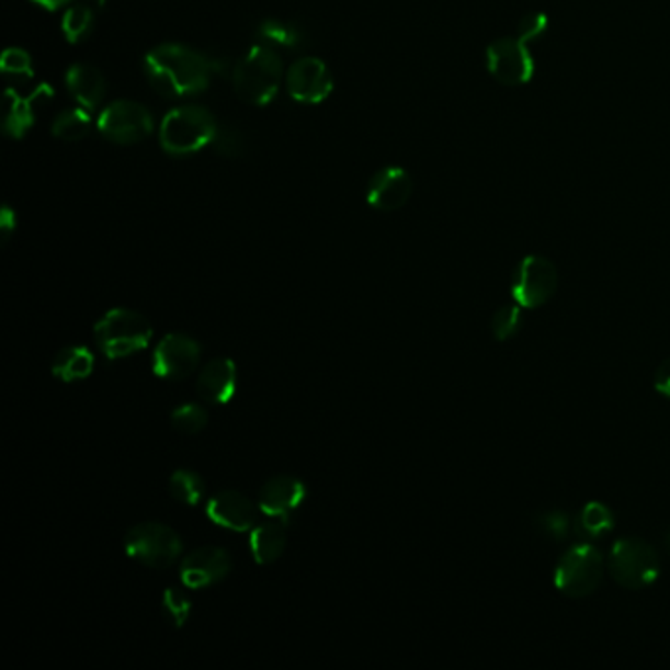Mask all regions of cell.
I'll list each match as a JSON object with an SVG mask.
<instances>
[{"instance_id": "cell-1", "label": "cell", "mask_w": 670, "mask_h": 670, "mask_svg": "<svg viewBox=\"0 0 670 670\" xmlns=\"http://www.w3.org/2000/svg\"><path fill=\"white\" fill-rule=\"evenodd\" d=\"M144 71L166 99L198 95L207 89L215 73L213 57L198 54L181 44H163L144 57Z\"/></svg>"}, {"instance_id": "cell-2", "label": "cell", "mask_w": 670, "mask_h": 670, "mask_svg": "<svg viewBox=\"0 0 670 670\" xmlns=\"http://www.w3.org/2000/svg\"><path fill=\"white\" fill-rule=\"evenodd\" d=\"M284 79V64L277 49L255 44L248 49L232 73L235 93L240 101L254 106L272 103Z\"/></svg>"}, {"instance_id": "cell-3", "label": "cell", "mask_w": 670, "mask_h": 670, "mask_svg": "<svg viewBox=\"0 0 670 670\" xmlns=\"http://www.w3.org/2000/svg\"><path fill=\"white\" fill-rule=\"evenodd\" d=\"M218 123L205 106L183 104L163 116L160 144L171 156H190L211 146Z\"/></svg>"}, {"instance_id": "cell-4", "label": "cell", "mask_w": 670, "mask_h": 670, "mask_svg": "<svg viewBox=\"0 0 670 670\" xmlns=\"http://www.w3.org/2000/svg\"><path fill=\"white\" fill-rule=\"evenodd\" d=\"M151 337L150 321L133 309H113L95 325L96 347L111 360L133 356L150 344Z\"/></svg>"}, {"instance_id": "cell-5", "label": "cell", "mask_w": 670, "mask_h": 670, "mask_svg": "<svg viewBox=\"0 0 670 670\" xmlns=\"http://www.w3.org/2000/svg\"><path fill=\"white\" fill-rule=\"evenodd\" d=\"M607 572L625 590H645L661 575V558L643 538H620L610 550Z\"/></svg>"}, {"instance_id": "cell-6", "label": "cell", "mask_w": 670, "mask_h": 670, "mask_svg": "<svg viewBox=\"0 0 670 670\" xmlns=\"http://www.w3.org/2000/svg\"><path fill=\"white\" fill-rule=\"evenodd\" d=\"M605 567L607 565L598 548L580 543L568 548L558 560L555 586L567 598H588L602 584Z\"/></svg>"}, {"instance_id": "cell-7", "label": "cell", "mask_w": 670, "mask_h": 670, "mask_svg": "<svg viewBox=\"0 0 670 670\" xmlns=\"http://www.w3.org/2000/svg\"><path fill=\"white\" fill-rule=\"evenodd\" d=\"M128 557L144 567L163 570L170 568L183 550L180 535L161 523H143L128 531L124 538Z\"/></svg>"}, {"instance_id": "cell-8", "label": "cell", "mask_w": 670, "mask_h": 670, "mask_svg": "<svg viewBox=\"0 0 670 670\" xmlns=\"http://www.w3.org/2000/svg\"><path fill=\"white\" fill-rule=\"evenodd\" d=\"M558 289V270L545 255H527L515 268L511 293L523 309L547 305Z\"/></svg>"}, {"instance_id": "cell-9", "label": "cell", "mask_w": 670, "mask_h": 670, "mask_svg": "<svg viewBox=\"0 0 670 670\" xmlns=\"http://www.w3.org/2000/svg\"><path fill=\"white\" fill-rule=\"evenodd\" d=\"M99 133L114 144L143 143L154 130L150 111L134 101H114L96 121Z\"/></svg>"}, {"instance_id": "cell-10", "label": "cell", "mask_w": 670, "mask_h": 670, "mask_svg": "<svg viewBox=\"0 0 670 670\" xmlns=\"http://www.w3.org/2000/svg\"><path fill=\"white\" fill-rule=\"evenodd\" d=\"M486 64L490 76L501 86H525L535 73V59L529 52V44L518 36L491 42L486 52Z\"/></svg>"}, {"instance_id": "cell-11", "label": "cell", "mask_w": 670, "mask_h": 670, "mask_svg": "<svg viewBox=\"0 0 670 670\" xmlns=\"http://www.w3.org/2000/svg\"><path fill=\"white\" fill-rule=\"evenodd\" d=\"M201 362V344L181 332H171L160 340L151 359V370L158 378L181 382L190 378Z\"/></svg>"}, {"instance_id": "cell-12", "label": "cell", "mask_w": 670, "mask_h": 670, "mask_svg": "<svg viewBox=\"0 0 670 670\" xmlns=\"http://www.w3.org/2000/svg\"><path fill=\"white\" fill-rule=\"evenodd\" d=\"M285 87L293 101L319 104L332 93V76L319 57L297 59L285 77Z\"/></svg>"}, {"instance_id": "cell-13", "label": "cell", "mask_w": 670, "mask_h": 670, "mask_svg": "<svg viewBox=\"0 0 670 670\" xmlns=\"http://www.w3.org/2000/svg\"><path fill=\"white\" fill-rule=\"evenodd\" d=\"M230 570H232V558L225 548H195L181 560V582L193 590L208 588L223 582L230 575Z\"/></svg>"}, {"instance_id": "cell-14", "label": "cell", "mask_w": 670, "mask_h": 670, "mask_svg": "<svg viewBox=\"0 0 670 670\" xmlns=\"http://www.w3.org/2000/svg\"><path fill=\"white\" fill-rule=\"evenodd\" d=\"M305 498H307V488L299 478L275 476L260 488L258 506L268 518H274L287 525Z\"/></svg>"}, {"instance_id": "cell-15", "label": "cell", "mask_w": 670, "mask_h": 670, "mask_svg": "<svg viewBox=\"0 0 670 670\" xmlns=\"http://www.w3.org/2000/svg\"><path fill=\"white\" fill-rule=\"evenodd\" d=\"M413 193V180L404 168H384L370 181L368 205L376 211L391 213L404 207Z\"/></svg>"}, {"instance_id": "cell-16", "label": "cell", "mask_w": 670, "mask_h": 670, "mask_svg": "<svg viewBox=\"0 0 670 670\" xmlns=\"http://www.w3.org/2000/svg\"><path fill=\"white\" fill-rule=\"evenodd\" d=\"M208 520L220 527L245 533L254 527L258 521L255 506L240 491H220L207 503Z\"/></svg>"}, {"instance_id": "cell-17", "label": "cell", "mask_w": 670, "mask_h": 670, "mask_svg": "<svg viewBox=\"0 0 670 670\" xmlns=\"http://www.w3.org/2000/svg\"><path fill=\"white\" fill-rule=\"evenodd\" d=\"M237 364L232 360H211L198 374V397L213 406H225L237 394Z\"/></svg>"}, {"instance_id": "cell-18", "label": "cell", "mask_w": 670, "mask_h": 670, "mask_svg": "<svg viewBox=\"0 0 670 670\" xmlns=\"http://www.w3.org/2000/svg\"><path fill=\"white\" fill-rule=\"evenodd\" d=\"M54 96L49 86H38L29 96H20L9 91L7 93V116H4V133L10 138H24L36 123V111L42 104L48 103Z\"/></svg>"}, {"instance_id": "cell-19", "label": "cell", "mask_w": 670, "mask_h": 670, "mask_svg": "<svg viewBox=\"0 0 670 670\" xmlns=\"http://www.w3.org/2000/svg\"><path fill=\"white\" fill-rule=\"evenodd\" d=\"M67 89L77 103L87 111H93L103 103L106 95V81L103 73L93 66L76 64L69 67L66 73Z\"/></svg>"}, {"instance_id": "cell-20", "label": "cell", "mask_w": 670, "mask_h": 670, "mask_svg": "<svg viewBox=\"0 0 670 670\" xmlns=\"http://www.w3.org/2000/svg\"><path fill=\"white\" fill-rule=\"evenodd\" d=\"M287 545L285 525L282 521L258 525L250 535V550L258 565H272L284 555Z\"/></svg>"}, {"instance_id": "cell-21", "label": "cell", "mask_w": 670, "mask_h": 670, "mask_svg": "<svg viewBox=\"0 0 670 670\" xmlns=\"http://www.w3.org/2000/svg\"><path fill=\"white\" fill-rule=\"evenodd\" d=\"M95 356L86 347H67L59 350L56 359L52 360V374L61 382H79L93 374Z\"/></svg>"}, {"instance_id": "cell-22", "label": "cell", "mask_w": 670, "mask_h": 670, "mask_svg": "<svg viewBox=\"0 0 670 670\" xmlns=\"http://www.w3.org/2000/svg\"><path fill=\"white\" fill-rule=\"evenodd\" d=\"M258 44H264L268 48L293 49L303 48L305 34L303 30L287 22V20H264L255 30Z\"/></svg>"}, {"instance_id": "cell-23", "label": "cell", "mask_w": 670, "mask_h": 670, "mask_svg": "<svg viewBox=\"0 0 670 670\" xmlns=\"http://www.w3.org/2000/svg\"><path fill=\"white\" fill-rule=\"evenodd\" d=\"M614 513L600 501L586 503L575 520L576 533L588 538L604 537L605 533H610L614 529Z\"/></svg>"}, {"instance_id": "cell-24", "label": "cell", "mask_w": 670, "mask_h": 670, "mask_svg": "<svg viewBox=\"0 0 670 670\" xmlns=\"http://www.w3.org/2000/svg\"><path fill=\"white\" fill-rule=\"evenodd\" d=\"M93 121L91 114L87 113L86 109H69L64 113L57 114L56 121L52 124V133L59 140L66 143H77L83 140L87 134L91 133Z\"/></svg>"}, {"instance_id": "cell-25", "label": "cell", "mask_w": 670, "mask_h": 670, "mask_svg": "<svg viewBox=\"0 0 670 670\" xmlns=\"http://www.w3.org/2000/svg\"><path fill=\"white\" fill-rule=\"evenodd\" d=\"M95 29V14L87 4H73L61 19V32L69 44L86 42Z\"/></svg>"}, {"instance_id": "cell-26", "label": "cell", "mask_w": 670, "mask_h": 670, "mask_svg": "<svg viewBox=\"0 0 670 670\" xmlns=\"http://www.w3.org/2000/svg\"><path fill=\"white\" fill-rule=\"evenodd\" d=\"M170 491L171 496L181 503L197 506L205 493V481L198 474L191 473V470H178L171 474Z\"/></svg>"}, {"instance_id": "cell-27", "label": "cell", "mask_w": 670, "mask_h": 670, "mask_svg": "<svg viewBox=\"0 0 670 670\" xmlns=\"http://www.w3.org/2000/svg\"><path fill=\"white\" fill-rule=\"evenodd\" d=\"M520 303H513V305H506L501 307L500 311L493 315L491 319V334L493 339L506 342V340L513 339L523 327V311H521Z\"/></svg>"}, {"instance_id": "cell-28", "label": "cell", "mask_w": 670, "mask_h": 670, "mask_svg": "<svg viewBox=\"0 0 670 670\" xmlns=\"http://www.w3.org/2000/svg\"><path fill=\"white\" fill-rule=\"evenodd\" d=\"M207 411L198 404H185L171 413V425L183 434H197L207 427Z\"/></svg>"}, {"instance_id": "cell-29", "label": "cell", "mask_w": 670, "mask_h": 670, "mask_svg": "<svg viewBox=\"0 0 670 670\" xmlns=\"http://www.w3.org/2000/svg\"><path fill=\"white\" fill-rule=\"evenodd\" d=\"M161 612L171 625L183 627L191 614L190 598L175 588H168L161 598Z\"/></svg>"}, {"instance_id": "cell-30", "label": "cell", "mask_w": 670, "mask_h": 670, "mask_svg": "<svg viewBox=\"0 0 670 670\" xmlns=\"http://www.w3.org/2000/svg\"><path fill=\"white\" fill-rule=\"evenodd\" d=\"M211 146L225 158H240L246 150V140L242 133L235 126H225V124L220 126L218 124L217 133L213 136Z\"/></svg>"}, {"instance_id": "cell-31", "label": "cell", "mask_w": 670, "mask_h": 670, "mask_svg": "<svg viewBox=\"0 0 670 670\" xmlns=\"http://www.w3.org/2000/svg\"><path fill=\"white\" fill-rule=\"evenodd\" d=\"M0 69H2V73L7 77H16V79L34 77L32 57H30L29 52L20 48H9L2 54Z\"/></svg>"}, {"instance_id": "cell-32", "label": "cell", "mask_w": 670, "mask_h": 670, "mask_svg": "<svg viewBox=\"0 0 670 670\" xmlns=\"http://www.w3.org/2000/svg\"><path fill=\"white\" fill-rule=\"evenodd\" d=\"M537 529L553 541H565L570 533V518L565 511H545L537 518Z\"/></svg>"}, {"instance_id": "cell-33", "label": "cell", "mask_w": 670, "mask_h": 670, "mask_svg": "<svg viewBox=\"0 0 670 670\" xmlns=\"http://www.w3.org/2000/svg\"><path fill=\"white\" fill-rule=\"evenodd\" d=\"M548 29V19L543 12H531L527 16H523L518 26V38L525 44H531L535 39L541 38Z\"/></svg>"}, {"instance_id": "cell-34", "label": "cell", "mask_w": 670, "mask_h": 670, "mask_svg": "<svg viewBox=\"0 0 670 670\" xmlns=\"http://www.w3.org/2000/svg\"><path fill=\"white\" fill-rule=\"evenodd\" d=\"M655 389L670 399V359L665 360L655 374Z\"/></svg>"}, {"instance_id": "cell-35", "label": "cell", "mask_w": 670, "mask_h": 670, "mask_svg": "<svg viewBox=\"0 0 670 670\" xmlns=\"http://www.w3.org/2000/svg\"><path fill=\"white\" fill-rule=\"evenodd\" d=\"M12 230H16V215L12 213V208L7 205L2 208V215H0V232H2V242H9Z\"/></svg>"}, {"instance_id": "cell-36", "label": "cell", "mask_w": 670, "mask_h": 670, "mask_svg": "<svg viewBox=\"0 0 670 670\" xmlns=\"http://www.w3.org/2000/svg\"><path fill=\"white\" fill-rule=\"evenodd\" d=\"M32 2L38 4L39 9L48 10V12H56V10L71 7L73 0H32Z\"/></svg>"}, {"instance_id": "cell-37", "label": "cell", "mask_w": 670, "mask_h": 670, "mask_svg": "<svg viewBox=\"0 0 670 670\" xmlns=\"http://www.w3.org/2000/svg\"><path fill=\"white\" fill-rule=\"evenodd\" d=\"M665 545H667V550L670 553V531H667V535H665Z\"/></svg>"}, {"instance_id": "cell-38", "label": "cell", "mask_w": 670, "mask_h": 670, "mask_svg": "<svg viewBox=\"0 0 670 670\" xmlns=\"http://www.w3.org/2000/svg\"><path fill=\"white\" fill-rule=\"evenodd\" d=\"M91 2H96V4H104L106 0H91Z\"/></svg>"}]
</instances>
